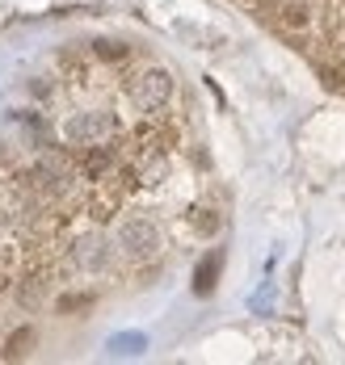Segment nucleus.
<instances>
[{"instance_id":"f257e3e1","label":"nucleus","mask_w":345,"mask_h":365,"mask_svg":"<svg viewBox=\"0 0 345 365\" xmlns=\"http://www.w3.org/2000/svg\"><path fill=\"white\" fill-rule=\"evenodd\" d=\"M131 93H135V101L144 110H156V106H164L173 97V76L164 72V68H152V72H144L131 84Z\"/></svg>"},{"instance_id":"f03ea898","label":"nucleus","mask_w":345,"mask_h":365,"mask_svg":"<svg viewBox=\"0 0 345 365\" xmlns=\"http://www.w3.org/2000/svg\"><path fill=\"white\" fill-rule=\"evenodd\" d=\"M118 244H122L131 256H152L160 240H156V227L148 219H126L122 227H118Z\"/></svg>"},{"instance_id":"7ed1b4c3","label":"nucleus","mask_w":345,"mask_h":365,"mask_svg":"<svg viewBox=\"0 0 345 365\" xmlns=\"http://www.w3.org/2000/svg\"><path fill=\"white\" fill-rule=\"evenodd\" d=\"M110 130H114V118H110V113H84V118H72V122H68V139H84V143H89V139H101V135H110Z\"/></svg>"},{"instance_id":"20e7f679","label":"nucleus","mask_w":345,"mask_h":365,"mask_svg":"<svg viewBox=\"0 0 345 365\" xmlns=\"http://www.w3.org/2000/svg\"><path fill=\"white\" fill-rule=\"evenodd\" d=\"M219 269H224V256H219V252L202 256V260H198V269H194V294H211V290H215Z\"/></svg>"},{"instance_id":"39448f33","label":"nucleus","mask_w":345,"mask_h":365,"mask_svg":"<svg viewBox=\"0 0 345 365\" xmlns=\"http://www.w3.org/2000/svg\"><path fill=\"white\" fill-rule=\"evenodd\" d=\"M30 344H34V328H17L13 336H9V344H4V361L26 357V353H30Z\"/></svg>"},{"instance_id":"423d86ee","label":"nucleus","mask_w":345,"mask_h":365,"mask_svg":"<svg viewBox=\"0 0 345 365\" xmlns=\"http://www.w3.org/2000/svg\"><path fill=\"white\" fill-rule=\"evenodd\" d=\"M76 260L84 264V269H101V264H106V252H101L97 240H84V244L76 248Z\"/></svg>"},{"instance_id":"0eeeda50","label":"nucleus","mask_w":345,"mask_h":365,"mask_svg":"<svg viewBox=\"0 0 345 365\" xmlns=\"http://www.w3.org/2000/svg\"><path fill=\"white\" fill-rule=\"evenodd\" d=\"M144 344H148V340H144L139 331H126V336H114V340H110V353H144Z\"/></svg>"},{"instance_id":"6e6552de","label":"nucleus","mask_w":345,"mask_h":365,"mask_svg":"<svg viewBox=\"0 0 345 365\" xmlns=\"http://www.w3.org/2000/svg\"><path fill=\"white\" fill-rule=\"evenodd\" d=\"M320 80H324V88L345 93V68L341 63H320Z\"/></svg>"},{"instance_id":"1a4fd4ad","label":"nucleus","mask_w":345,"mask_h":365,"mask_svg":"<svg viewBox=\"0 0 345 365\" xmlns=\"http://www.w3.org/2000/svg\"><path fill=\"white\" fill-rule=\"evenodd\" d=\"M106 168H110V151L93 147V151H89V160H84V177H93V181H97V177H101Z\"/></svg>"},{"instance_id":"9d476101","label":"nucleus","mask_w":345,"mask_h":365,"mask_svg":"<svg viewBox=\"0 0 345 365\" xmlns=\"http://www.w3.org/2000/svg\"><path fill=\"white\" fill-rule=\"evenodd\" d=\"M282 21H286V26H299V30H304V26H307V9L299 4V0H286V9H282Z\"/></svg>"},{"instance_id":"9b49d317","label":"nucleus","mask_w":345,"mask_h":365,"mask_svg":"<svg viewBox=\"0 0 345 365\" xmlns=\"http://www.w3.org/2000/svg\"><path fill=\"white\" fill-rule=\"evenodd\" d=\"M194 231H202V235H215V231H219V219H215L211 210H198V215H194Z\"/></svg>"},{"instance_id":"f8f14e48","label":"nucleus","mask_w":345,"mask_h":365,"mask_svg":"<svg viewBox=\"0 0 345 365\" xmlns=\"http://www.w3.org/2000/svg\"><path fill=\"white\" fill-rule=\"evenodd\" d=\"M97 55L114 63V59H126V46H122V42H110V38H106V42H97Z\"/></svg>"},{"instance_id":"ddd939ff","label":"nucleus","mask_w":345,"mask_h":365,"mask_svg":"<svg viewBox=\"0 0 345 365\" xmlns=\"http://www.w3.org/2000/svg\"><path fill=\"white\" fill-rule=\"evenodd\" d=\"M89 302H93L89 294H64L59 298V311H76V307H89Z\"/></svg>"}]
</instances>
